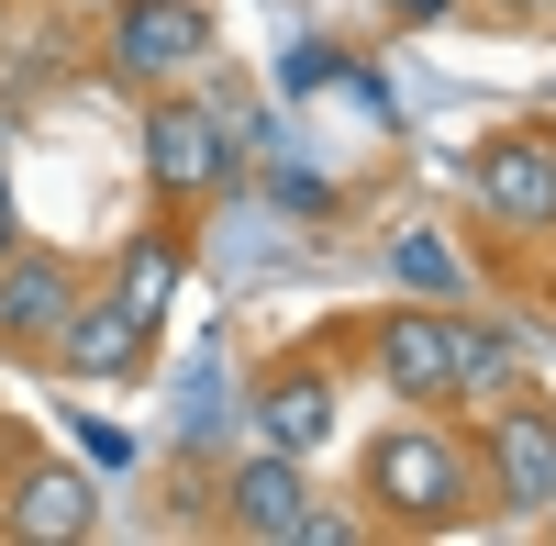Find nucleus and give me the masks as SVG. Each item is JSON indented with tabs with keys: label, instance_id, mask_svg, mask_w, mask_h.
<instances>
[{
	"label": "nucleus",
	"instance_id": "nucleus-12",
	"mask_svg": "<svg viewBox=\"0 0 556 546\" xmlns=\"http://www.w3.org/2000/svg\"><path fill=\"white\" fill-rule=\"evenodd\" d=\"M445 357H456V413H479V401H501L534 357H523V335L501 324V312H479V301H445Z\"/></svg>",
	"mask_w": 556,
	"mask_h": 546
},
{
	"label": "nucleus",
	"instance_id": "nucleus-2",
	"mask_svg": "<svg viewBox=\"0 0 556 546\" xmlns=\"http://www.w3.org/2000/svg\"><path fill=\"white\" fill-rule=\"evenodd\" d=\"M235 112L212 101L201 78H178V89H146L134 101V167H146V212H156V235L167 246H190L212 201L235 190Z\"/></svg>",
	"mask_w": 556,
	"mask_h": 546
},
{
	"label": "nucleus",
	"instance_id": "nucleus-8",
	"mask_svg": "<svg viewBox=\"0 0 556 546\" xmlns=\"http://www.w3.org/2000/svg\"><path fill=\"white\" fill-rule=\"evenodd\" d=\"M223 57V23L212 0H112L101 23H89V67H101L123 101H146V89H178Z\"/></svg>",
	"mask_w": 556,
	"mask_h": 546
},
{
	"label": "nucleus",
	"instance_id": "nucleus-13",
	"mask_svg": "<svg viewBox=\"0 0 556 546\" xmlns=\"http://www.w3.org/2000/svg\"><path fill=\"white\" fill-rule=\"evenodd\" d=\"M479 12H501V23H523V34H556V0H479Z\"/></svg>",
	"mask_w": 556,
	"mask_h": 546
},
{
	"label": "nucleus",
	"instance_id": "nucleus-14",
	"mask_svg": "<svg viewBox=\"0 0 556 546\" xmlns=\"http://www.w3.org/2000/svg\"><path fill=\"white\" fill-rule=\"evenodd\" d=\"M12 235H23V223H12V190H0V246H12Z\"/></svg>",
	"mask_w": 556,
	"mask_h": 546
},
{
	"label": "nucleus",
	"instance_id": "nucleus-10",
	"mask_svg": "<svg viewBox=\"0 0 556 546\" xmlns=\"http://www.w3.org/2000/svg\"><path fill=\"white\" fill-rule=\"evenodd\" d=\"M78 290H89V257L78 246H45V235L0 246V369L56 380V335H67Z\"/></svg>",
	"mask_w": 556,
	"mask_h": 546
},
{
	"label": "nucleus",
	"instance_id": "nucleus-15",
	"mask_svg": "<svg viewBox=\"0 0 556 546\" xmlns=\"http://www.w3.org/2000/svg\"><path fill=\"white\" fill-rule=\"evenodd\" d=\"M534 535H545V546H556V502H545V513H534Z\"/></svg>",
	"mask_w": 556,
	"mask_h": 546
},
{
	"label": "nucleus",
	"instance_id": "nucleus-4",
	"mask_svg": "<svg viewBox=\"0 0 556 546\" xmlns=\"http://www.w3.org/2000/svg\"><path fill=\"white\" fill-rule=\"evenodd\" d=\"M156 268H146V235L123 257H89V290H78L67 335H56V380L67 390H134L156 369Z\"/></svg>",
	"mask_w": 556,
	"mask_h": 546
},
{
	"label": "nucleus",
	"instance_id": "nucleus-11",
	"mask_svg": "<svg viewBox=\"0 0 556 546\" xmlns=\"http://www.w3.org/2000/svg\"><path fill=\"white\" fill-rule=\"evenodd\" d=\"M356 380H379L401 413H456V357H445V301H379L345 312Z\"/></svg>",
	"mask_w": 556,
	"mask_h": 546
},
{
	"label": "nucleus",
	"instance_id": "nucleus-9",
	"mask_svg": "<svg viewBox=\"0 0 556 546\" xmlns=\"http://www.w3.org/2000/svg\"><path fill=\"white\" fill-rule=\"evenodd\" d=\"M101 535V480L56 458L23 413H0V546H89Z\"/></svg>",
	"mask_w": 556,
	"mask_h": 546
},
{
	"label": "nucleus",
	"instance_id": "nucleus-1",
	"mask_svg": "<svg viewBox=\"0 0 556 546\" xmlns=\"http://www.w3.org/2000/svg\"><path fill=\"white\" fill-rule=\"evenodd\" d=\"M345 513L356 535L379 546H445V535H479L490 524V491H479V458H468V424L456 413H401L345 458Z\"/></svg>",
	"mask_w": 556,
	"mask_h": 546
},
{
	"label": "nucleus",
	"instance_id": "nucleus-5",
	"mask_svg": "<svg viewBox=\"0 0 556 546\" xmlns=\"http://www.w3.org/2000/svg\"><path fill=\"white\" fill-rule=\"evenodd\" d=\"M201 524L212 535H235V546H345L356 513H345V491H323L312 458H278V446H245V458H223L201 480Z\"/></svg>",
	"mask_w": 556,
	"mask_h": 546
},
{
	"label": "nucleus",
	"instance_id": "nucleus-6",
	"mask_svg": "<svg viewBox=\"0 0 556 546\" xmlns=\"http://www.w3.org/2000/svg\"><path fill=\"white\" fill-rule=\"evenodd\" d=\"M345 380H356L345 324H312L290 346H256L245 357V435L278 446V458H323L334 424H345Z\"/></svg>",
	"mask_w": 556,
	"mask_h": 546
},
{
	"label": "nucleus",
	"instance_id": "nucleus-3",
	"mask_svg": "<svg viewBox=\"0 0 556 546\" xmlns=\"http://www.w3.org/2000/svg\"><path fill=\"white\" fill-rule=\"evenodd\" d=\"M456 190H468V235L490 257V280H513L523 257H556V134H545V112L468 134L456 146Z\"/></svg>",
	"mask_w": 556,
	"mask_h": 546
},
{
	"label": "nucleus",
	"instance_id": "nucleus-16",
	"mask_svg": "<svg viewBox=\"0 0 556 546\" xmlns=\"http://www.w3.org/2000/svg\"><path fill=\"white\" fill-rule=\"evenodd\" d=\"M545 134H556V112H545Z\"/></svg>",
	"mask_w": 556,
	"mask_h": 546
},
{
	"label": "nucleus",
	"instance_id": "nucleus-7",
	"mask_svg": "<svg viewBox=\"0 0 556 546\" xmlns=\"http://www.w3.org/2000/svg\"><path fill=\"white\" fill-rule=\"evenodd\" d=\"M468 424V458H479V491H490V524H534L556 502V380H513L501 401H479Z\"/></svg>",
	"mask_w": 556,
	"mask_h": 546
}]
</instances>
